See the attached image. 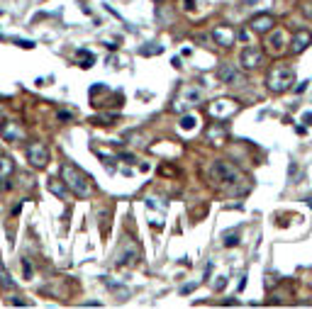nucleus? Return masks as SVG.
<instances>
[{
    "label": "nucleus",
    "instance_id": "obj_4",
    "mask_svg": "<svg viewBox=\"0 0 312 309\" xmlns=\"http://www.w3.org/2000/svg\"><path fill=\"white\" fill-rule=\"evenodd\" d=\"M137 258H139V249H137V244H134V241H127V244H122V249H120V253H117V265H120V268H125V265H134Z\"/></svg>",
    "mask_w": 312,
    "mask_h": 309
},
{
    "label": "nucleus",
    "instance_id": "obj_2",
    "mask_svg": "<svg viewBox=\"0 0 312 309\" xmlns=\"http://www.w3.org/2000/svg\"><path fill=\"white\" fill-rule=\"evenodd\" d=\"M207 173H210V180L215 185H222V188H232V185L239 183V170L227 161H215Z\"/></svg>",
    "mask_w": 312,
    "mask_h": 309
},
{
    "label": "nucleus",
    "instance_id": "obj_23",
    "mask_svg": "<svg viewBox=\"0 0 312 309\" xmlns=\"http://www.w3.org/2000/svg\"><path fill=\"white\" fill-rule=\"evenodd\" d=\"M17 44H20L22 49H32V47H34V42H27V39H17Z\"/></svg>",
    "mask_w": 312,
    "mask_h": 309
},
{
    "label": "nucleus",
    "instance_id": "obj_16",
    "mask_svg": "<svg viewBox=\"0 0 312 309\" xmlns=\"http://www.w3.org/2000/svg\"><path fill=\"white\" fill-rule=\"evenodd\" d=\"M0 285H2L5 290H12V287H15V280L10 278V273H7L5 265H2V258H0Z\"/></svg>",
    "mask_w": 312,
    "mask_h": 309
},
{
    "label": "nucleus",
    "instance_id": "obj_8",
    "mask_svg": "<svg viewBox=\"0 0 312 309\" xmlns=\"http://www.w3.org/2000/svg\"><path fill=\"white\" fill-rule=\"evenodd\" d=\"M266 44H268V52H271V54H283L285 44H288V34H285L283 29H276V32L268 34Z\"/></svg>",
    "mask_w": 312,
    "mask_h": 309
},
{
    "label": "nucleus",
    "instance_id": "obj_12",
    "mask_svg": "<svg viewBox=\"0 0 312 309\" xmlns=\"http://www.w3.org/2000/svg\"><path fill=\"white\" fill-rule=\"evenodd\" d=\"M310 42H312V32L303 29V32H298V34H295V39H293V47H290V49H293L295 54H300L303 49H308V47H310Z\"/></svg>",
    "mask_w": 312,
    "mask_h": 309
},
{
    "label": "nucleus",
    "instance_id": "obj_3",
    "mask_svg": "<svg viewBox=\"0 0 312 309\" xmlns=\"http://www.w3.org/2000/svg\"><path fill=\"white\" fill-rule=\"evenodd\" d=\"M266 83H268V90H271V93H285V90H290L293 83H295V73H293L290 66H276V68L268 73Z\"/></svg>",
    "mask_w": 312,
    "mask_h": 309
},
{
    "label": "nucleus",
    "instance_id": "obj_24",
    "mask_svg": "<svg viewBox=\"0 0 312 309\" xmlns=\"http://www.w3.org/2000/svg\"><path fill=\"white\" fill-rule=\"evenodd\" d=\"M183 7H188V10H195V0H183Z\"/></svg>",
    "mask_w": 312,
    "mask_h": 309
},
{
    "label": "nucleus",
    "instance_id": "obj_26",
    "mask_svg": "<svg viewBox=\"0 0 312 309\" xmlns=\"http://www.w3.org/2000/svg\"><path fill=\"white\" fill-rule=\"evenodd\" d=\"M303 122H305V124H312V112H305V114H303Z\"/></svg>",
    "mask_w": 312,
    "mask_h": 309
},
{
    "label": "nucleus",
    "instance_id": "obj_18",
    "mask_svg": "<svg viewBox=\"0 0 312 309\" xmlns=\"http://www.w3.org/2000/svg\"><path fill=\"white\" fill-rule=\"evenodd\" d=\"M10 173H12V161H10V158H0V183H2Z\"/></svg>",
    "mask_w": 312,
    "mask_h": 309
},
{
    "label": "nucleus",
    "instance_id": "obj_13",
    "mask_svg": "<svg viewBox=\"0 0 312 309\" xmlns=\"http://www.w3.org/2000/svg\"><path fill=\"white\" fill-rule=\"evenodd\" d=\"M217 76H220V81H222V83H229V85H239V83H242V76H239V73H237L229 63H225V66L220 68V73H217Z\"/></svg>",
    "mask_w": 312,
    "mask_h": 309
},
{
    "label": "nucleus",
    "instance_id": "obj_21",
    "mask_svg": "<svg viewBox=\"0 0 312 309\" xmlns=\"http://www.w3.org/2000/svg\"><path fill=\"white\" fill-rule=\"evenodd\" d=\"M159 52H161V47H151V49H146V47H144V49H139V54H142V56H151V54H159Z\"/></svg>",
    "mask_w": 312,
    "mask_h": 309
},
{
    "label": "nucleus",
    "instance_id": "obj_19",
    "mask_svg": "<svg viewBox=\"0 0 312 309\" xmlns=\"http://www.w3.org/2000/svg\"><path fill=\"white\" fill-rule=\"evenodd\" d=\"M244 7H249V10H256V7H271V0H244Z\"/></svg>",
    "mask_w": 312,
    "mask_h": 309
},
{
    "label": "nucleus",
    "instance_id": "obj_22",
    "mask_svg": "<svg viewBox=\"0 0 312 309\" xmlns=\"http://www.w3.org/2000/svg\"><path fill=\"white\" fill-rule=\"evenodd\" d=\"M22 268H25V278L29 280V278H32V265H29L27 260H22Z\"/></svg>",
    "mask_w": 312,
    "mask_h": 309
},
{
    "label": "nucleus",
    "instance_id": "obj_11",
    "mask_svg": "<svg viewBox=\"0 0 312 309\" xmlns=\"http://www.w3.org/2000/svg\"><path fill=\"white\" fill-rule=\"evenodd\" d=\"M273 17L271 15H256L254 20H251V29L254 32H258V34H263V32H271L273 29Z\"/></svg>",
    "mask_w": 312,
    "mask_h": 309
},
{
    "label": "nucleus",
    "instance_id": "obj_27",
    "mask_svg": "<svg viewBox=\"0 0 312 309\" xmlns=\"http://www.w3.org/2000/svg\"><path fill=\"white\" fill-rule=\"evenodd\" d=\"M308 88V81H303V85H295V93H303Z\"/></svg>",
    "mask_w": 312,
    "mask_h": 309
},
{
    "label": "nucleus",
    "instance_id": "obj_20",
    "mask_svg": "<svg viewBox=\"0 0 312 309\" xmlns=\"http://www.w3.org/2000/svg\"><path fill=\"white\" fill-rule=\"evenodd\" d=\"M222 244H225V246H237V244H239V236H237V231H229V234H225Z\"/></svg>",
    "mask_w": 312,
    "mask_h": 309
},
{
    "label": "nucleus",
    "instance_id": "obj_15",
    "mask_svg": "<svg viewBox=\"0 0 312 309\" xmlns=\"http://www.w3.org/2000/svg\"><path fill=\"white\" fill-rule=\"evenodd\" d=\"M49 193H54V195L59 197V200H68V193L63 190V185H61V180H57V178H49Z\"/></svg>",
    "mask_w": 312,
    "mask_h": 309
},
{
    "label": "nucleus",
    "instance_id": "obj_25",
    "mask_svg": "<svg viewBox=\"0 0 312 309\" xmlns=\"http://www.w3.org/2000/svg\"><path fill=\"white\" fill-rule=\"evenodd\" d=\"M303 10H305V15H308V17H312V0H310V2H305V7H303Z\"/></svg>",
    "mask_w": 312,
    "mask_h": 309
},
{
    "label": "nucleus",
    "instance_id": "obj_28",
    "mask_svg": "<svg viewBox=\"0 0 312 309\" xmlns=\"http://www.w3.org/2000/svg\"><path fill=\"white\" fill-rule=\"evenodd\" d=\"M2 119H5V110L0 107V122H2Z\"/></svg>",
    "mask_w": 312,
    "mask_h": 309
},
{
    "label": "nucleus",
    "instance_id": "obj_14",
    "mask_svg": "<svg viewBox=\"0 0 312 309\" xmlns=\"http://www.w3.org/2000/svg\"><path fill=\"white\" fill-rule=\"evenodd\" d=\"M237 110L234 105H232V100H215L212 105H210V112L215 114V117H225V114H232Z\"/></svg>",
    "mask_w": 312,
    "mask_h": 309
},
{
    "label": "nucleus",
    "instance_id": "obj_1",
    "mask_svg": "<svg viewBox=\"0 0 312 309\" xmlns=\"http://www.w3.org/2000/svg\"><path fill=\"white\" fill-rule=\"evenodd\" d=\"M61 180L66 183L68 190H73V195L76 197H88L90 195V183H88L90 178H88L78 166H73V163H63V166H61Z\"/></svg>",
    "mask_w": 312,
    "mask_h": 309
},
{
    "label": "nucleus",
    "instance_id": "obj_9",
    "mask_svg": "<svg viewBox=\"0 0 312 309\" xmlns=\"http://www.w3.org/2000/svg\"><path fill=\"white\" fill-rule=\"evenodd\" d=\"M202 100V90L200 88H193V85H188L183 93H181V98H178V110H183L186 105H195V103H200Z\"/></svg>",
    "mask_w": 312,
    "mask_h": 309
},
{
    "label": "nucleus",
    "instance_id": "obj_17",
    "mask_svg": "<svg viewBox=\"0 0 312 309\" xmlns=\"http://www.w3.org/2000/svg\"><path fill=\"white\" fill-rule=\"evenodd\" d=\"M195 124H198V117H195V114H186V117L181 119V129H183V132L195 129Z\"/></svg>",
    "mask_w": 312,
    "mask_h": 309
},
{
    "label": "nucleus",
    "instance_id": "obj_7",
    "mask_svg": "<svg viewBox=\"0 0 312 309\" xmlns=\"http://www.w3.org/2000/svg\"><path fill=\"white\" fill-rule=\"evenodd\" d=\"M212 39L220 47H232L234 39H237V34H234V29L229 27V25H217V27L212 29Z\"/></svg>",
    "mask_w": 312,
    "mask_h": 309
},
{
    "label": "nucleus",
    "instance_id": "obj_10",
    "mask_svg": "<svg viewBox=\"0 0 312 309\" xmlns=\"http://www.w3.org/2000/svg\"><path fill=\"white\" fill-rule=\"evenodd\" d=\"M0 134H2V139H7V141L22 139V129H20L15 122H7V119L0 122Z\"/></svg>",
    "mask_w": 312,
    "mask_h": 309
},
{
    "label": "nucleus",
    "instance_id": "obj_6",
    "mask_svg": "<svg viewBox=\"0 0 312 309\" xmlns=\"http://www.w3.org/2000/svg\"><path fill=\"white\" fill-rule=\"evenodd\" d=\"M263 58V52L258 47H244V52L239 54V61H242V68H256Z\"/></svg>",
    "mask_w": 312,
    "mask_h": 309
},
{
    "label": "nucleus",
    "instance_id": "obj_5",
    "mask_svg": "<svg viewBox=\"0 0 312 309\" xmlns=\"http://www.w3.org/2000/svg\"><path fill=\"white\" fill-rule=\"evenodd\" d=\"M27 158L32 166L42 168V166H47V161H49V149H47L42 141H37V144H32L27 149Z\"/></svg>",
    "mask_w": 312,
    "mask_h": 309
}]
</instances>
